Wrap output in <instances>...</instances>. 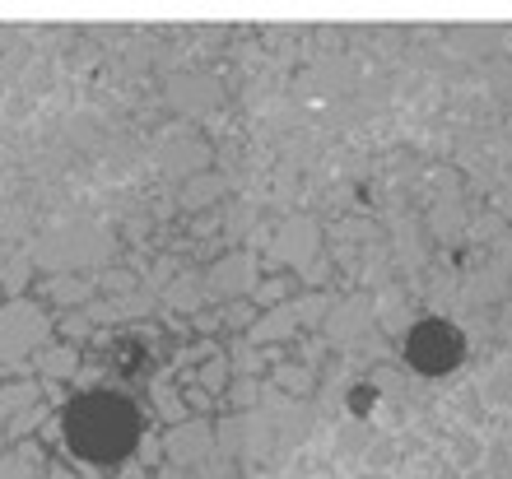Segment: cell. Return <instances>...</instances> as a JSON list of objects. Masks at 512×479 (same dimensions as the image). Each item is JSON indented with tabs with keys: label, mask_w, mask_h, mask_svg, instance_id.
Wrapping results in <instances>:
<instances>
[{
	"label": "cell",
	"mask_w": 512,
	"mask_h": 479,
	"mask_svg": "<svg viewBox=\"0 0 512 479\" xmlns=\"http://www.w3.org/2000/svg\"><path fill=\"white\" fill-rule=\"evenodd\" d=\"M135 428H140V419H135L131 400L103 396V391L75 400L66 414V438L75 442V452L94 456V461H117L131 452Z\"/></svg>",
	"instance_id": "6da1fadb"
}]
</instances>
